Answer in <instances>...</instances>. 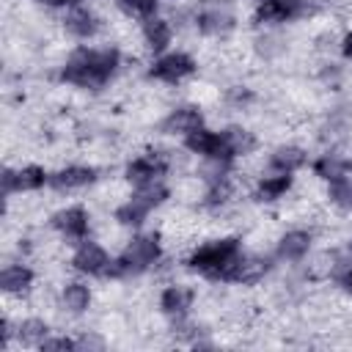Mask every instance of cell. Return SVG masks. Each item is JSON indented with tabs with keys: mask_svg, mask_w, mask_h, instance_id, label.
Here are the masks:
<instances>
[{
	"mask_svg": "<svg viewBox=\"0 0 352 352\" xmlns=\"http://www.w3.org/2000/svg\"><path fill=\"white\" fill-rule=\"evenodd\" d=\"M116 66H118L116 50H77L63 66V80L80 88H99L110 80Z\"/></svg>",
	"mask_w": 352,
	"mask_h": 352,
	"instance_id": "6da1fadb",
	"label": "cell"
},
{
	"mask_svg": "<svg viewBox=\"0 0 352 352\" xmlns=\"http://www.w3.org/2000/svg\"><path fill=\"white\" fill-rule=\"evenodd\" d=\"M239 261H242V253H239V242L234 236L214 239L190 256L192 270H198L206 278H223V280H234Z\"/></svg>",
	"mask_w": 352,
	"mask_h": 352,
	"instance_id": "7a4b0ae2",
	"label": "cell"
},
{
	"mask_svg": "<svg viewBox=\"0 0 352 352\" xmlns=\"http://www.w3.org/2000/svg\"><path fill=\"white\" fill-rule=\"evenodd\" d=\"M157 256H160V242H157V236H154V234L138 236V239H132V242L124 248V253L118 256V261H113L110 272H113V275L140 272V270H146L148 264H154Z\"/></svg>",
	"mask_w": 352,
	"mask_h": 352,
	"instance_id": "3957f363",
	"label": "cell"
},
{
	"mask_svg": "<svg viewBox=\"0 0 352 352\" xmlns=\"http://www.w3.org/2000/svg\"><path fill=\"white\" fill-rule=\"evenodd\" d=\"M187 148L190 151H195V154H201V157H209V160H214V162H228L234 154H231V148H228V143H226V138H223V132L217 135V132H209V129H195V132H190L187 135Z\"/></svg>",
	"mask_w": 352,
	"mask_h": 352,
	"instance_id": "277c9868",
	"label": "cell"
},
{
	"mask_svg": "<svg viewBox=\"0 0 352 352\" xmlns=\"http://www.w3.org/2000/svg\"><path fill=\"white\" fill-rule=\"evenodd\" d=\"M192 72H195V60L184 52H170L151 66V77H157L162 82H179Z\"/></svg>",
	"mask_w": 352,
	"mask_h": 352,
	"instance_id": "5b68a950",
	"label": "cell"
},
{
	"mask_svg": "<svg viewBox=\"0 0 352 352\" xmlns=\"http://www.w3.org/2000/svg\"><path fill=\"white\" fill-rule=\"evenodd\" d=\"M72 264H74V270H80V272H85V275H102V272L110 270L113 261L107 258V253H104L102 245H96V242H82V245L77 248Z\"/></svg>",
	"mask_w": 352,
	"mask_h": 352,
	"instance_id": "8992f818",
	"label": "cell"
},
{
	"mask_svg": "<svg viewBox=\"0 0 352 352\" xmlns=\"http://www.w3.org/2000/svg\"><path fill=\"white\" fill-rule=\"evenodd\" d=\"M44 182H47V173H44V168H38V165H28V168H19V170H6V173H3V192L11 195L14 190H16V192L38 190Z\"/></svg>",
	"mask_w": 352,
	"mask_h": 352,
	"instance_id": "52a82bcc",
	"label": "cell"
},
{
	"mask_svg": "<svg viewBox=\"0 0 352 352\" xmlns=\"http://www.w3.org/2000/svg\"><path fill=\"white\" fill-rule=\"evenodd\" d=\"M165 168H168V162L162 160V154H143L126 165V179L135 184H146V182L160 179L165 173Z\"/></svg>",
	"mask_w": 352,
	"mask_h": 352,
	"instance_id": "ba28073f",
	"label": "cell"
},
{
	"mask_svg": "<svg viewBox=\"0 0 352 352\" xmlns=\"http://www.w3.org/2000/svg\"><path fill=\"white\" fill-rule=\"evenodd\" d=\"M55 228L63 234V236H69V239H85V234H88V214H85V209H80V206H69V209H63V212H58L55 214Z\"/></svg>",
	"mask_w": 352,
	"mask_h": 352,
	"instance_id": "9c48e42d",
	"label": "cell"
},
{
	"mask_svg": "<svg viewBox=\"0 0 352 352\" xmlns=\"http://www.w3.org/2000/svg\"><path fill=\"white\" fill-rule=\"evenodd\" d=\"M300 14H302L300 0H261V6L256 8L258 22H289Z\"/></svg>",
	"mask_w": 352,
	"mask_h": 352,
	"instance_id": "30bf717a",
	"label": "cell"
},
{
	"mask_svg": "<svg viewBox=\"0 0 352 352\" xmlns=\"http://www.w3.org/2000/svg\"><path fill=\"white\" fill-rule=\"evenodd\" d=\"M201 126V113L198 107H176L165 121H162V132L168 135H190Z\"/></svg>",
	"mask_w": 352,
	"mask_h": 352,
	"instance_id": "8fae6325",
	"label": "cell"
},
{
	"mask_svg": "<svg viewBox=\"0 0 352 352\" xmlns=\"http://www.w3.org/2000/svg\"><path fill=\"white\" fill-rule=\"evenodd\" d=\"M311 248V234L308 231H289L280 242H278V256L286 261H297L308 253Z\"/></svg>",
	"mask_w": 352,
	"mask_h": 352,
	"instance_id": "7c38bea8",
	"label": "cell"
},
{
	"mask_svg": "<svg viewBox=\"0 0 352 352\" xmlns=\"http://www.w3.org/2000/svg\"><path fill=\"white\" fill-rule=\"evenodd\" d=\"M190 302H192V292L187 286H168L162 292V297H160L162 311L170 314V316H184L187 308H190Z\"/></svg>",
	"mask_w": 352,
	"mask_h": 352,
	"instance_id": "4fadbf2b",
	"label": "cell"
},
{
	"mask_svg": "<svg viewBox=\"0 0 352 352\" xmlns=\"http://www.w3.org/2000/svg\"><path fill=\"white\" fill-rule=\"evenodd\" d=\"M94 182V170L91 168H80V165H72V168H63L58 170L55 176H50V184L55 190H74V187H82Z\"/></svg>",
	"mask_w": 352,
	"mask_h": 352,
	"instance_id": "5bb4252c",
	"label": "cell"
},
{
	"mask_svg": "<svg viewBox=\"0 0 352 352\" xmlns=\"http://www.w3.org/2000/svg\"><path fill=\"white\" fill-rule=\"evenodd\" d=\"M231 25H234V19H231V14L223 11V8H204V11L198 14V30H201V33H209V36L226 33Z\"/></svg>",
	"mask_w": 352,
	"mask_h": 352,
	"instance_id": "9a60e30c",
	"label": "cell"
},
{
	"mask_svg": "<svg viewBox=\"0 0 352 352\" xmlns=\"http://www.w3.org/2000/svg\"><path fill=\"white\" fill-rule=\"evenodd\" d=\"M30 283H33V272H30L28 267H22V264L6 267V270L0 272V286H3V292H8V294L25 292Z\"/></svg>",
	"mask_w": 352,
	"mask_h": 352,
	"instance_id": "2e32d148",
	"label": "cell"
},
{
	"mask_svg": "<svg viewBox=\"0 0 352 352\" xmlns=\"http://www.w3.org/2000/svg\"><path fill=\"white\" fill-rule=\"evenodd\" d=\"M302 162H305V154H302V148H297V146H280V148H275V154H272V160H270V165H272L278 173H292V170H297Z\"/></svg>",
	"mask_w": 352,
	"mask_h": 352,
	"instance_id": "e0dca14e",
	"label": "cell"
},
{
	"mask_svg": "<svg viewBox=\"0 0 352 352\" xmlns=\"http://www.w3.org/2000/svg\"><path fill=\"white\" fill-rule=\"evenodd\" d=\"M143 36H146V44H148L154 52H160V50H165L168 41H170V28H168L165 19L148 16L146 25H143Z\"/></svg>",
	"mask_w": 352,
	"mask_h": 352,
	"instance_id": "ac0fdd59",
	"label": "cell"
},
{
	"mask_svg": "<svg viewBox=\"0 0 352 352\" xmlns=\"http://www.w3.org/2000/svg\"><path fill=\"white\" fill-rule=\"evenodd\" d=\"M66 28L80 36V38H88L96 33V16L88 11V8H74L69 16H66Z\"/></svg>",
	"mask_w": 352,
	"mask_h": 352,
	"instance_id": "d6986e66",
	"label": "cell"
},
{
	"mask_svg": "<svg viewBox=\"0 0 352 352\" xmlns=\"http://www.w3.org/2000/svg\"><path fill=\"white\" fill-rule=\"evenodd\" d=\"M292 187V176L289 173H278V176H267L261 184H258V198L261 201H275V198H280L286 190Z\"/></svg>",
	"mask_w": 352,
	"mask_h": 352,
	"instance_id": "ffe728a7",
	"label": "cell"
},
{
	"mask_svg": "<svg viewBox=\"0 0 352 352\" xmlns=\"http://www.w3.org/2000/svg\"><path fill=\"white\" fill-rule=\"evenodd\" d=\"M91 302V292L82 283H66L63 289V308H69L72 314H82Z\"/></svg>",
	"mask_w": 352,
	"mask_h": 352,
	"instance_id": "44dd1931",
	"label": "cell"
},
{
	"mask_svg": "<svg viewBox=\"0 0 352 352\" xmlns=\"http://www.w3.org/2000/svg\"><path fill=\"white\" fill-rule=\"evenodd\" d=\"M223 138H226V143H228V148H231V154H234V157H236V154H250V151H253V146H256L253 135H250L248 129H239V126L226 129V132H223Z\"/></svg>",
	"mask_w": 352,
	"mask_h": 352,
	"instance_id": "7402d4cb",
	"label": "cell"
},
{
	"mask_svg": "<svg viewBox=\"0 0 352 352\" xmlns=\"http://www.w3.org/2000/svg\"><path fill=\"white\" fill-rule=\"evenodd\" d=\"M47 333H50V327L41 319H25L19 324V341L28 344V346H41L44 338H47Z\"/></svg>",
	"mask_w": 352,
	"mask_h": 352,
	"instance_id": "603a6c76",
	"label": "cell"
},
{
	"mask_svg": "<svg viewBox=\"0 0 352 352\" xmlns=\"http://www.w3.org/2000/svg\"><path fill=\"white\" fill-rule=\"evenodd\" d=\"M330 201L344 209H352V179L349 176L330 179Z\"/></svg>",
	"mask_w": 352,
	"mask_h": 352,
	"instance_id": "cb8c5ba5",
	"label": "cell"
},
{
	"mask_svg": "<svg viewBox=\"0 0 352 352\" xmlns=\"http://www.w3.org/2000/svg\"><path fill=\"white\" fill-rule=\"evenodd\" d=\"M121 8H124L126 14H135V16L148 19V16H154L157 3H154V0H121Z\"/></svg>",
	"mask_w": 352,
	"mask_h": 352,
	"instance_id": "d4e9b609",
	"label": "cell"
},
{
	"mask_svg": "<svg viewBox=\"0 0 352 352\" xmlns=\"http://www.w3.org/2000/svg\"><path fill=\"white\" fill-rule=\"evenodd\" d=\"M77 344L72 341V338H44V344H41V349L44 352H58V349H74Z\"/></svg>",
	"mask_w": 352,
	"mask_h": 352,
	"instance_id": "484cf974",
	"label": "cell"
},
{
	"mask_svg": "<svg viewBox=\"0 0 352 352\" xmlns=\"http://www.w3.org/2000/svg\"><path fill=\"white\" fill-rule=\"evenodd\" d=\"M341 52H344L346 58H352V30L344 36V41H341Z\"/></svg>",
	"mask_w": 352,
	"mask_h": 352,
	"instance_id": "4316f807",
	"label": "cell"
},
{
	"mask_svg": "<svg viewBox=\"0 0 352 352\" xmlns=\"http://www.w3.org/2000/svg\"><path fill=\"white\" fill-rule=\"evenodd\" d=\"M341 286H344V289H346V292L352 294V267H349V270H346V272L341 275Z\"/></svg>",
	"mask_w": 352,
	"mask_h": 352,
	"instance_id": "83f0119b",
	"label": "cell"
},
{
	"mask_svg": "<svg viewBox=\"0 0 352 352\" xmlns=\"http://www.w3.org/2000/svg\"><path fill=\"white\" fill-rule=\"evenodd\" d=\"M38 3H47V6H69V3H77V0H38Z\"/></svg>",
	"mask_w": 352,
	"mask_h": 352,
	"instance_id": "f1b7e54d",
	"label": "cell"
}]
</instances>
